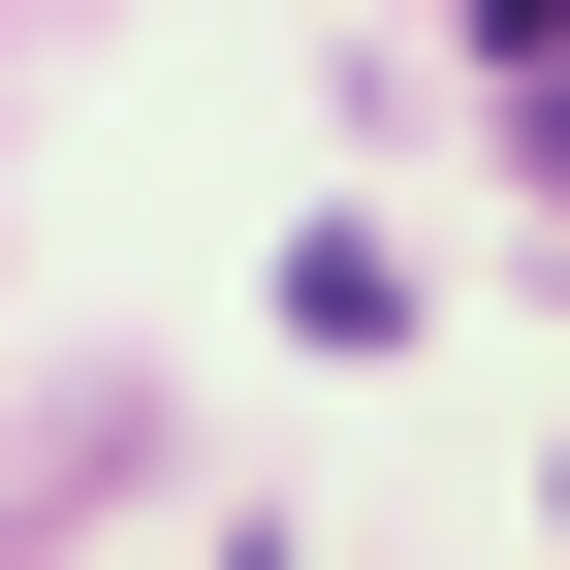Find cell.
<instances>
[{"label": "cell", "mask_w": 570, "mask_h": 570, "mask_svg": "<svg viewBox=\"0 0 570 570\" xmlns=\"http://www.w3.org/2000/svg\"><path fill=\"white\" fill-rule=\"evenodd\" d=\"M539 159H570V127H539Z\"/></svg>", "instance_id": "1"}]
</instances>
